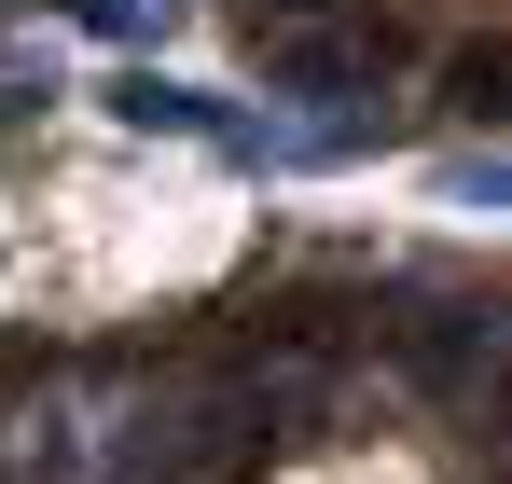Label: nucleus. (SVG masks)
I'll list each match as a JSON object with an SVG mask.
<instances>
[{
    "label": "nucleus",
    "instance_id": "nucleus-5",
    "mask_svg": "<svg viewBox=\"0 0 512 484\" xmlns=\"http://www.w3.org/2000/svg\"><path fill=\"white\" fill-rule=\"evenodd\" d=\"M56 14H70L84 42H125V56H139V42H167V28H180V0H56Z\"/></svg>",
    "mask_w": 512,
    "mask_h": 484
},
{
    "label": "nucleus",
    "instance_id": "nucleus-2",
    "mask_svg": "<svg viewBox=\"0 0 512 484\" xmlns=\"http://www.w3.org/2000/svg\"><path fill=\"white\" fill-rule=\"evenodd\" d=\"M0 484H97V388L84 374L0 402Z\"/></svg>",
    "mask_w": 512,
    "mask_h": 484
},
{
    "label": "nucleus",
    "instance_id": "nucleus-7",
    "mask_svg": "<svg viewBox=\"0 0 512 484\" xmlns=\"http://www.w3.org/2000/svg\"><path fill=\"white\" fill-rule=\"evenodd\" d=\"M443 208H512V153H457L443 166Z\"/></svg>",
    "mask_w": 512,
    "mask_h": 484
},
{
    "label": "nucleus",
    "instance_id": "nucleus-3",
    "mask_svg": "<svg viewBox=\"0 0 512 484\" xmlns=\"http://www.w3.org/2000/svg\"><path fill=\"white\" fill-rule=\"evenodd\" d=\"M111 111H125V125H153V139H208V153H236V166H277V139H250V111H236V97H208V83L125 70V83H111Z\"/></svg>",
    "mask_w": 512,
    "mask_h": 484
},
{
    "label": "nucleus",
    "instance_id": "nucleus-6",
    "mask_svg": "<svg viewBox=\"0 0 512 484\" xmlns=\"http://www.w3.org/2000/svg\"><path fill=\"white\" fill-rule=\"evenodd\" d=\"M443 83H457V111H471V125H512V28H499V42H471Z\"/></svg>",
    "mask_w": 512,
    "mask_h": 484
},
{
    "label": "nucleus",
    "instance_id": "nucleus-1",
    "mask_svg": "<svg viewBox=\"0 0 512 484\" xmlns=\"http://www.w3.org/2000/svg\"><path fill=\"white\" fill-rule=\"evenodd\" d=\"M388 360L429 402H471V388H499V360H512V305H485V291H402L388 305Z\"/></svg>",
    "mask_w": 512,
    "mask_h": 484
},
{
    "label": "nucleus",
    "instance_id": "nucleus-4",
    "mask_svg": "<svg viewBox=\"0 0 512 484\" xmlns=\"http://www.w3.org/2000/svg\"><path fill=\"white\" fill-rule=\"evenodd\" d=\"M374 70H388V56H360V42H305V28L263 56V83H277V97H319V111H360V97H374Z\"/></svg>",
    "mask_w": 512,
    "mask_h": 484
},
{
    "label": "nucleus",
    "instance_id": "nucleus-8",
    "mask_svg": "<svg viewBox=\"0 0 512 484\" xmlns=\"http://www.w3.org/2000/svg\"><path fill=\"white\" fill-rule=\"evenodd\" d=\"M291 14H319V0H291Z\"/></svg>",
    "mask_w": 512,
    "mask_h": 484
}]
</instances>
